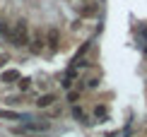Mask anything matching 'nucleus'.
<instances>
[{
  "mask_svg": "<svg viewBox=\"0 0 147 137\" xmlns=\"http://www.w3.org/2000/svg\"><path fill=\"white\" fill-rule=\"evenodd\" d=\"M34 79L32 77H20V82H17V87H20V91H29V87H32Z\"/></svg>",
  "mask_w": 147,
  "mask_h": 137,
  "instance_id": "10",
  "label": "nucleus"
},
{
  "mask_svg": "<svg viewBox=\"0 0 147 137\" xmlns=\"http://www.w3.org/2000/svg\"><path fill=\"white\" fill-rule=\"evenodd\" d=\"M0 118H3V120H15V123H27V120H32L29 116L20 113V111H7V108L0 111Z\"/></svg>",
  "mask_w": 147,
  "mask_h": 137,
  "instance_id": "5",
  "label": "nucleus"
},
{
  "mask_svg": "<svg viewBox=\"0 0 147 137\" xmlns=\"http://www.w3.org/2000/svg\"><path fill=\"white\" fill-rule=\"evenodd\" d=\"M0 82H3V84H15V82H20V72H17V70H5L3 75H0Z\"/></svg>",
  "mask_w": 147,
  "mask_h": 137,
  "instance_id": "8",
  "label": "nucleus"
},
{
  "mask_svg": "<svg viewBox=\"0 0 147 137\" xmlns=\"http://www.w3.org/2000/svg\"><path fill=\"white\" fill-rule=\"evenodd\" d=\"M72 116H75V118H77V120H80V123H87V116H84V111H82V108H80V106H77V103H75V106H72Z\"/></svg>",
  "mask_w": 147,
  "mask_h": 137,
  "instance_id": "11",
  "label": "nucleus"
},
{
  "mask_svg": "<svg viewBox=\"0 0 147 137\" xmlns=\"http://www.w3.org/2000/svg\"><path fill=\"white\" fill-rule=\"evenodd\" d=\"M5 103H7V106H20V103H24V96L22 94H10V96H5Z\"/></svg>",
  "mask_w": 147,
  "mask_h": 137,
  "instance_id": "9",
  "label": "nucleus"
},
{
  "mask_svg": "<svg viewBox=\"0 0 147 137\" xmlns=\"http://www.w3.org/2000/svg\"><path fill=\"white\" fill-rule=\"evenodd\" d=\"M94 116H96V118H104V116H106V108H104V106H96V108H94Z\"/></svg>",
  "mask_w": 147,
  "mask_h": 137,
  "instance_id": "14",
  "label": "nucleus"
},
{
  "mask_svg": "<svg viewBox=\"0 0 147 137\" xmlns=\"http://www.w3.org/2000/svg\"><path fill=\"white\" fill-rule=\"evenodd\" d=\"M87 87L89 89H96V87H99V79H87Z\"/></svg>",
  "mask_w": 147,
  "mask_h": 137,
  "instance_id": "15",
  "label": "nucleus"
},
{
  "mask_svg": "<svg viewBox=\"0 0 147 137\" xmlns=\"http://www.w3.org/2000/svg\"><path fill=\"white\" fill-rule=\"evenodd\" d=\"M29 48H32L34 53H41L46 48V34L41 32V29H36V32H34V39L29 41Z\"/></svg>",
  "mask_w": 147,
  "mask_h": 137,
  "instance_id": "4",
  "label": "nucleus"
},
{
  "mask_svg": "<svg viewBox=\"0 0 147 137\" xmlns=\"http://www.w3.org/2000/svg\"><path fill=\"white\" fill-rule=\"evenodd\" d=\"M51 125L48 123H36V120H27L22 123V125H12L10 132L12 135H29V132H48Z\"/></svg>",
  "mask_w": 147,
  "mask_h": 137,
  "instance_id": "2",
  "label": "nucleus"
},
{
  "mask_svg": "<svg viewBox=\"0 0 147 137\" xmlns=\"http://www.w3.org/2000/svg\"><path fill=\"white\" fill-rule=\"evenodd\" d=\"M77 77H80V75H77V67H70V70H65V75L60 77V84H63L65 89H70V84L75 82Z\"/></svg>",
  "mask_w": 147,
  "mask_h": 137,
  "instance_id": "6",
  "label": "nucleus"
},
{
  "mask_svg": "<svg viewBox=\"0 0 147 137\" xmlns=\"http://www.w3.org/2000/svg\"><path fill=\"white\" fill-rule=\"evenodd\" d=\"M0 22H3V19H0Z\"/></svg>",
  "mask_w": 147,
  "mask_h": 137,
  "instance_id": "16",
  "label": "nucleus"
},
{
  "mask_svg": "<svg viewBox=\"0 0 147 137\" xmlns=\"http://www.w3.org/2000/svg\"><path fill=\"white\" fill-rule=\"evenodd\" d=\"M53 103H56V94H41V96L34 101L36 108H48V106H53Z\"/></svg>",
  "mask_w": 147,
  "mask_h": 137,
  "instance_id": "7",
  "label": "nucleus"
},
{
  "mask_svg": "<svg viewBox=\"0 0 147 137\" xmlns=\"http://www.w3.org/2000/svg\"><path fill=\"white\" fill-rule=\"evenodd\" d=\"M68 101H70V106H75L80 101V89H68Z\"/></svg>",
  "mask_w": 147,
  "mask_h": 137,
  "instance_id": "12",
  "label": "nucleus"
},
{
  "mask_svg": "<svg viewBox=\"0 0 147 137\" xmlns=\"http://www.w3.org/2000/svg\"><path fill=\"white\" fill-rule=\"evenodd\" d=\"M29 41H32L29 22H27V19H17L15 27H12V32H10V43H12L15 48H24V46H29Z\"/></svg>",
  "mask_w": 147,
  "mask_h": 137,
  "instance_id": "1",
  "label": "nucleus"
},
{
  "mask_svg": "<svg viewBox=\"0 0 147 137\" xmlns=\"http://www.w3.org/2000/svg\"><path fill=\"white\" fill-rule=\"evenodd\" d=\"M46 48H48V51H53V53L60 48V32H58V27H51L46 32Z\"/></svg>",
  "mask_w": 147,
  "mask_h": 137,
  "instance_id": "3",
  "label": "nucleus"
},
{
  "mask_svg": "<svg viewBox=\"0 0 147 137\" xmlns=\"http://www.w3.org/2000/svg\"><path fill=\"white\" fill-rule=\"evenodd\" d=\"M80 12H82V17H92V15H96V7L92 5V7H82Z\"/></svg>",
  "mask_w": 147,
  "mask_h": 137,
  "instance_id": "13",
  "label": "nucleus"
}]
</instances>
